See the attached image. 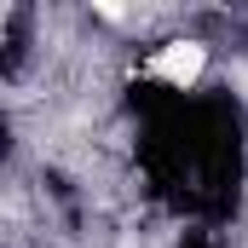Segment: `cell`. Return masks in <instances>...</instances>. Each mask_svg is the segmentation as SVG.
<instances>
[{
	"instance_id": "6da1fadb",
	"label": "cell",
	"mask_w": 248,
	"mask_h": 248,
	"mask_svg": "<svg viewBox=\"0 0 248 248\" xmlns=\"http://www.w3.org/2000/svg\"><path fill=\"white\" fill-rule=\"evenodd\" d=\"M202 58H208V52H202L196 41H168V46L150 58V75H162L168 87H179V93H185L190 81L202 75Z\"/></svg>"
}]
</instances>
